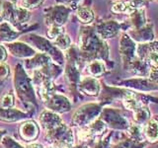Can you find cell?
Segmentation results:
<instances>
[{
  "label": "cell",
  "instance_id": "ac0fdd59",
  "mask_svg": "<svg viewBox=\"0 0 158 148\" xmlns=\"http://www.w3.org/2000/svg\"><path fill=\"white\" fill-rule=\"evenodd\" d=\"M143 133L150 142L158 141V121L155 120L148 121L144 125Z\"/></svg>",
  "mask_w": 158,
  "mask_h": 148
},
{
  "label": "cell",
  "instance_id": "e575fe53",
  "mask_svg": "<svg viewBox=\"0 0 158 148\" xmlns=\"http://www.w3.org/2000/svg\"><path fill=\"white\" fill-rule=\"evenodd\" d=\"M62 34H64L63 29L60 26H52L51 29L48 31V36L52 39H56L57 37H59Z\"/></svg>",
  "mask_w": 158,
  "mask_h": 148
},
{
  "label": "cell",
  "instance_id": "8992f818",
  "mask_svg": "<svg viewBox=\"0 0 158 148\" xmlns=\"http://www.w3.org/2000/svg\"><path fill=\"white\" fill-rule=\"evenodd\" d=\"M47 110H49L56 113H63L71 109V103L68 100V98L62 94L54 93L48 99V101L44 102Z\"/></svg>",
  "mask_w": 158,
  "mask_h": 148
},
{
  "label": "cell",
  "instance_id": "52a82bcc",
  "mask_svg": "<svg viewBox=\"0 0 158 148\" xmlns=\"http://www.w3.org/2000/svg\"><path fill=\"white\" fill-rule=\"evenodd\" d=\"M31 39L34 43H36V47L39 49H41L42 51L49 54L54 61H56L58 64H60V65L63 63V61H64L63 56L61 54L60 51H59L56 46H52V44L51 43H48L47 39H44L41 37L33 36V38Z\"/></svg>",
  "mask_w": 158,
  "mask_h": 148
},
{
  "label": "cell",
  "instance_id": "74e56055",
  "mask_svg": "<svg viewBox=\"0 0 158 148\" xmlns=\"http://www.w3.org/2000/svg\"><path fill=\"white\" fill-rule=\"evenodd\" d=\"M148 77L153 82H158V66H151L148 71Z\"/></svg>",
  "mask_w": 158,
  "mask_h": 148
},
{
  "label": "cell",
  "instance_id": "7bdbcfd3",
  "mask_svg": "<svg viewBox=\"0 0 158 148\" xmlns=\"http://www.w3.org/2000/svg\"><path fill=\"white\" fill-rule=\"evenodd\" d=\"M6 133H7L6 130H2V128H0V142H1V139L3 138V136L6 135Z\"/></svg>",
  "mask_w": 158,
  "mask_h": 148
},
{
  "label": "cell",
  "instance_id": "5bb4252c",
  "mask_svg": "<svg viewBox=\"0 0 158 148\" xmlns=\"http://www.w3.org/2000/svg\"><path fill=\"white\" fill-rule=\"evenodd\" d=\"M65 74L67 77V80L69 82V86L70 89H76L79 81H80V73H79L78 67H77V61H72L69 60L66 69H65Z\"/></svg>",
  "mask_w": 158,
  "mask_h": 148
},
{
  "label": "cell",
  "instance_id": "8fae6325",
  "mask_svg": "<svg viewBox=\"0 0 158 148\" xmlns=\"http://www.w3.org/2000/svg\"><path fill=\"white\" fill-rule=\"evenodd\" d=\"M20 136L23 140L27 142H32L37 139L40 133V127L34 121H27L20 125L19 128Z\"/></svg>",
  "mask_w": 158,
  "mask_h": 148
},
{
  "label": "cell",
  "instance_id": "f1b7e54d",
  "mask_svg": "<svg viewBox=\"0 0 158 148\" xmlns=\"http://www.w3.org/2000/svg\"><path fill=\"white\" fill-rule=\"evenodd\" d=\"M127 133L133 140H136V141H139L141 139V136H142V127L137 125V123H133L131 125H128L127 127Z\"/></svg>",
  "mask_w": 158,
  "mask_h": 148
},
{
  "label": "cell",
  "instance_id": "7c38bea8",
  "mask_svg": "<svg viewBox=\"0 0 158 148\" xmlns=\"http://www.w3.org/2000/svg\"><path fill=\"white\" fill-rule=\"evenodd\" d=\"M29 112H24L18 109H2L0 108V121H7V122H15L24 121L26 118L30 117Z\"/></svg>",
  "mask_w": 158,
  "mask_h": 148
},
{
  "label": "cell",
  "instance_id": "603a6c76",
  "mask_svg": "<svg viewBox=\"0 0 158 148\" xmlns=\"http://www.w3.org/2000/svg\"><path fill=\"white\" fill-rule=\"evenodd\" d=\"M15 11H16V7L14 6V3L10 1H5L2 4L1 7L2 16L6 20H8V21H14Z\"/></svg>",
  "mask_w": 158,
  "mask_h": 148
},
{
  "label": "cell",
  "instance_id": "f546056e",
  "mask_svg": "<svg viewBox=\"0 0 158 148\" xmlns=\"http://www.w3.org/2000/svg\"><path fill=\"white\" fill-rule=\"evenodd\" d=\"M53 43L57 48L62 49V51H65V49H68L70 47V39L65 34H62L56 39H53Z\"/></svg>",
  "mask_w": 158,
  "mask_h": 148
},
{
  "label": "cell",
  "instance_id": "4fadbf2b",
  "mask_svg": "<svg viewBox=\"0 0 158 148\" xmlns=\"http://www.w3.org/2000/svg\"><path fill=\"white\" fill-rule=\"evenodd\" d=\"M7 48L11 52L12 56L17 57H31L36 54L35 49H33L28 44L23 43H8Z\"/></svg>",
  "mask_w": 158,
  "mask_h": 148
},
{
  "label": "cell",
  "instance_id": "4dcf8cb0",
  "mask_svg": "<svg viewBox=\"0 0 158 148\" xmlns=\"http://www.w3.org/2000/svg\"><path fill=\"white\" fill-rule=\"evenodd\" d=\"M30 19V13L27 9L25 8H16L15 11V16H14V21L15 23H20L24 24L29 21Z\"/></svg>",
  "mask_w": 158,
  "mask_h": 148
},
{
  "label": "cell",
  "instance_id": "e0dca14e",
  "mask_svg": "<svg viewBox=\"0 0 158 148\" xmlns=\"http://www.w3.org/2000/svg\"><path fill=\"white\" fill-rule=\"evenodd\" d=\"M19 33L15 31L13 27L8 23L0 24V41L2 42H11L17 39Z\"/></svg>",
  "mask_w": 158,
  "mask_h": 148
},
{
  "label": "cell",
  "instance_id": "ee69618b",
  "mask_svg": "<svg viewBox=\"0 0 158 148\" xmlns=\"http://www.w3.org/2000/svg\"><path fill=\"white\" fill-rule=\"evenodd\" d=\"M5 1H10V2H12V3H15L16 0H5Z\"/></svg>",
  "mask_w": 158,
  "mask_h": 148
},
{
  "label": "cell",
  "instance_id": "2e32d148",
  "mask_svg": "<svg viewBox=\"0 0 158 148\" xmlns=\"http://www.w3.org/2000/svg\"><path fill=\"white\" fill-rule=\"evenodd\" d=\"M135 49L136 47L131 39L127 36H123L121 41V51L125 59L131 61V59L133 57V53H135Z\"/></svg>",
  "mask_w": 158,
  "mask_h": 148
},
{
  "label": "cell",
  "instance_id": "d6986e66",
  "mask_svg": "<svg viewBox=\"0 0 158 148\" xmlns=\"http://www.w3.org/2000/svg\"><path fill=\"white\" fill-rule=\"evenodd\" d=\"M118 24L114 22L104 23L98 27V33L102 38L107 39V38L113 37L114 35L118 32Z\"/></svg>",
  "mask_w": 158,
  "mask_h": 148
},
{
  "label": "cell",
  "instance_id": "cb8c5ba5",
  "mask_svg": "<svg viewBox=\"0 0 158 148\" xmlns=\"http://www.w3.org/2000/svg\"><path fill=\"white\" fill-rule=\"evenodd\" d=\"M149 116L150 113L148 110L144 107H139L136 111H135V123L141 125L142 123H146L149 121Z\"/></svg>",
  "mask_w": 158,
  "mask_h": 148
},
{
  "label": "cell",
  "instance_id": "60d3db41",
  "mask_svg": "<svg viewBox=\"0 0 158 148\" xmlns=\"http://www.w3.org/2000/svg\"><path fill=\"white\" fill-rule=\"evenodd\" d=\"M26 148H44L41 143H31L30 145H28Z\"/></svg>",
  "mask_w": 158,
  "mask_h": 148
},
{
  "label": "cell",
  "instance_id": "9c48e42d",
  "mask_svg": "<svg viewBox=\"0 0 158 148\" xmlns=\"http://www.w3.org/2000/svg\"><path fill=\"white\" fill-rule=\"evenodd\" d=\"M40 125L44 131H48L52 128L60 125L62 123V118L56 113H53L49 110H44L41 113L39 117Z\"/></svg>",
  "mask_w": 158,
  "mask_h": 148
},
{
  "label": "cell",
  "instance_id": "44dd1931",
  "mask_svg": "<svg viewBox=\"0 0 158 148\" xmlns=\"http://www.w3.org/2000/svg\"><path fill=\"white\" fill-rule=\"evenodd\" d=\"M87 127H88V130H90V132L92 133V135L95 137L97 135L102 134V133L106 130L107 125L101 118H96V120L92 121Z\"/></svg>",
  "mask_w": 158,
  "mask_h": 148
},
{
  "label": "cell",
  "instance_id": "b9f144b4",
  "mask_svg": "<svg viewBox=\"0 0 158 148\" xmlns=\"http://www.w3.org/2000/svg\"><path fill=\"white\" fill-rule=\"evenodd\" d=\"M71 148H89V147L85 143H81V144H77L76 146H72Z\"/></svg>",
  "mask_w": 158,
  "mask_h": 148
},
{
  "label": "cell",
  "instance_id": "ffe728a7",
  "mask_svg": "<svg viewBox=\"0 0 158 148\" xmlns=\"http://www.w3.org/2000/svg\"><path fill=\"white\" fill-rule=\"evenodd\" d=\"M87 69H88V72L92 75V77L96 78V77H100L101 75H103L104 72L106 70V67L103 61L95 59V60L90 61V63L88 64Z\"/></svg>",
  "mask_w": 158,
  "mask_h": 148
},
{
  "label": "cell",
  "instance_id": "ab89813d",
  "mask_svg": "<svg viewBox=\"0 0 158 148\" xmlns=\"http://www.w3.org/2000/svg\"><path fill=\"white\" fill-rule=\"evenodd\" d=\"M7 58V51L5 49L4 47H2V44H0V63L5 61V59Z\"/></svg>",
  "mask_w": 158,
  "mask_h": 148
},
{
  "label": "cell",
  "instance_id": "ba28073f",
  "mask_svg": "<svg viewBox=\"0 0 158 148\" xmlns=\"http://www.w3.org/2000/svg\"><path fill=\"white\" fill-rule=\"evenodd\" d=\"M68 16V9L64 6H56L51 8L46 14V23L48 26H61L66 21Z\"/></svg>",
  "mask_w": 158,
  "mask_h": 148
},
{
  "label": "cell",
  "instance_id": "8d00e7d4",
  "mask_svg": "<svg viewBox=\"0 0 158 148\" xmlns=\"http://www.w3.org/2000/svg\"><path fill=\"white\" fill-rule=\"evenodd\" d=\"M128 2H130V5L133 11L142 9V7L145 5V0H130Z\"/></svg>",
  "mask_w": 158,
  "mask_h": 148
},
{
  "label": "cell",
  "instance_id": "d590c367",
  "mask_svg": "<svg viewBox=\"0 0 158 148\" xmlns=\"http://www.w3.org/2000/svg\"><path fill=\"white\" fill-rule=\"evenodd\" d=\"M43 2V0H23L22 5L25 9H33L38 7L40 4Z\"/></svg>",
  "mask_w": 158,
  "mask_h": 148
},
{
  "label": "cell",
  "instance_id": "30bf717a",
  "mask_svg": "<svg viewBox=\"0 0 158 148\" xmlns=\"http://www.w3.org/2000/svg\"><path fill=\"white\" fill-rule=\"evenodd\" d=\"M77 88L79 92L86 94L89 96H98L101 91V85L95 77H85L80 79Z\"/></svg>",
  "mask_w": 158,
  "mask_h": 148
},
{
  "label": "cell",
  "instance_id": "f6af8a7d",
  "mask_svg": "<svg viewBox=\"0 0 158 148\" xmlns=\"http://www.w3.org/2000/svg\"><path fill=\"white\" fill-rule=\"evenodd\" d=\"M46 148H57V147H56V146L52 145V146H48V147H46Z\"/></svg>",
  "mask_w": 158,
  "mask_h": 148
},
{
  "label": "cell",
  "instance_id": "1f68e13d",
  "mask_svg": "<svg viewBox=\"0 0 158 148\" xmlns=\"http://www.w3.org/2000/svg\"><path fill=\"white\" fill-rule=\"evenodd\" d=\"M131 14H132V18H131L132 24L135 25L137 29L142 27L143 25H144V22H145V16H144V14H143L142 9L136 10V11H135Z\"/></svg>",
  "mask_w": 158,
  "mask_h": 148
},
{
  "label": "cell",
  "instance_id": "5b68a950",
  "mask_svg": "<svg viewBox=\"0 0 158 148\" xmlns=\"http://www.w3.org/2000/svg\"><path fill=\"white\" fill-rule=\"evenodd\" d=\"M100 115V118L106 123V125L114 128V130H127V121L121 115L120 112L115 109L106 108L101 112Z\"/></svg>",
  "mask_w": 158,
  "mask_h": 148
},
{
  "label": "cell",
  "instance_id": "3957f363",
  "mask_svg": "<svg viewBox=\"0 0 158 148\" xmlns=\"http://www.w3.org/2000/svg\"><path fill=\"white\" fill-rule=\"evenodd\" d=\"M102 112L100 104L89 103L79 107L72 116V125L78 128L86 127L97 118Z\"/></svg>",
  "mask_w": 158,
  "mask_h": 148
},
{
  "label": "cell",
  "instance_id": "9a60e30c",
  "mask_svg": "<svg viewBox=\"0 0 158 148\" xmlns=\"http://www.w3.org/2000/svg\"><path fill=\"white\" fill-rule=\"evenodd\" d=\"M52 62V59L48 54L46 53H37L35 54L34 57L31 59H28L26 61V67L27 69H31V70H40L47 64Z\"/></svg>",
  "mask_w": 158,
  "mask_h": 148
},
{
  "label": "cell",
  "instance_id": "484cf974",
  "mask_svg": "<svg viewBox=\"0 0 158 148\" xmlns=\"http://www.w3.org/2000/svg\"><path fill=\"white\" fill-rule=\"evenodd\" d=\"M77 17L82 23L89 24L94 20V13L89 8L82 7L77 11Z\"/></svg>",
  "mask_w": 158,
  "mask_h": 148
},
{
  "label": "cell",
  "instance_id": "4316f807",
  "mask_svg": "<svg viewBox=\"0 0 158 148\" xmlns=\"http://www.w3.org/2000/svg\"><path fill=\"white\" fill-rule=\"evenodd\" d=\"M112 11L115 13H127V14H131L135 11L131 7L130 2H123V1H118L116 2L112 6Z\"/></svg>",
  "mask_w": 158,
  "mask_h": 148
},
{
  "label": "cell",
  "instance_id": "277c9868",
  "mask_svg": "<svg viewBox=\"0 0 158 148\" xmlns=\"http://www.w3.org/2000/svg\"><path fill=\"white\" fill-rule=\"evenodd\" d=\"M46 138L52 145L57 148H71L74 144L73 131L63 122L60 125L46 131Z\"/></svg>",
  "mask_w": 158,
  "mask_h": 148
},
{
  "label": "cell",
  "instance_id": "d4e9b609",
  "mask_svg": "<svg viewBox=\"0 0 158 148\" xmlns=\"http://www.w3.org/2000/svg\"><path fill=\"white\" fill-rule=\"evenodd\" d=\"M143 61L151 66H158V46H153L143 57Z\"/></svg>",
  "mask_w": 158,
  "mask_h": 148
},
{
  "label": "cell",
  "instance_id": "bcb514c9",
  "mask_svg": "<svg viewBox=\"0 0 158 148\" xmlns=\"http://www.w3.org/2000/svg\"><path fill=\"white\" fill-rule=\"evenodd\" d=\"M71 1H73V2H77V1H79V0H71Z\"/></svg>",
  "mask_w": 158,
  "mask_h": 148
},
{
  "label": "cell",
  "instance_id": "83f0119b",
  "mask_svg": "<svg viewBox=\"0 0 158 148\" xmlns=\"http://www.w3.org/2000/svg\"><path fill=\"white\" fill-rule=\"evenodd\" d=\"M15 105V97L12 92L4 93L0 98V108L2 109H11Z\"/></svg>",
  "mask_w": 158,
  "mask_h": 148
},
{
  "label": "cell",
  "instance_id": "7402d4cb",
  "mask_svg": "<svg viewBox=\"0 0 158 148\" xmlns=\"http://www.w3.org/2000/svg\"><path fill=\"white\" fill-rule=\"evenodd\" d=\"M123 104L126 109L131 110L133 112L136 111L139 107H141V104L139 103V101L131 94H126L125 97L123 98Z\"/></svg>",
  "mask_w": 158,
  "mask_h": 148
},
{
  "label": "cell",
  "instance_id": "7a4b0ae2",
  "mask_svg": "<svg viewBox=\"0 0 158 148\" xmlns=\"http://www.w3.org/2000/svg\"><path fill=\"white\" fill-rule=\"evenodd\" d=\"M80 56L84 59L95 57H106L107 47L90 29H85L79 39Z\"/></svg>",
  "mask_w": 158,
  "mask_h": 148
},
{
  "label": "cell",
  "instance_id": "836d02e7",
  "mask_svg": "<svg viewBox=\"0 0 158 148\" xmlns=\"http://www.w3.org/2000/svg\"><path fill=\"white\" fill-rule=\"evenodd\" d=\"M10 75V68L7 63H0V86Z\"/></svg>",
  "mask_w": 158,
  "mask_h": 148
},
{
  "label": "cell",
  "instance_id": "d6a6232c",
  "mask_svg": "<svg viewBox=\"0 0 158 148\" xmlns=\"http://www.w3.org/2000/svg\"><path fill=\"white\" fill-rule=\"evenodd\" d=\"M0 143H1L5 148H26L20 144L19 142H17L15 139H13L11 136H3Z\"/></svg>",
  "mask_w": 158,
  "mask_h": 148
},
{
  "label": "cell",
  "instance_id": "f35d334b",
  "mask_svg": "<svg viewBox=\"0 0 158 148\" xmlns=\"http://www.w3.org/2000/svg\"><path fill=\"white\" fill-rule=\"evenodd\" d=\"M109 143H110V136L105 138V139L100 141V142H98L96 144V146L94 148H108L109 147Z\"/></svg>",
  "mask_w": 158,
  "mask_h": 148
},
{
  "label": "cell",
  "instance_id": "6da1fadb",
  "mask_svg": "<svg viewBox=\"0 0 158 148\" xmlns=\"http://www.w3.org/2000/svg\"><path fill=\"white\" fill-rule=\"evenodd\" d=\"M14 87L18 98L22 101L24 105H32L38 108L37 95L34 89L32 79L28 76L27 72L20 64L15 67Z\"/></svg>",
  "mask_w": 158,
  "mask_h": 148
}]
</instances>
